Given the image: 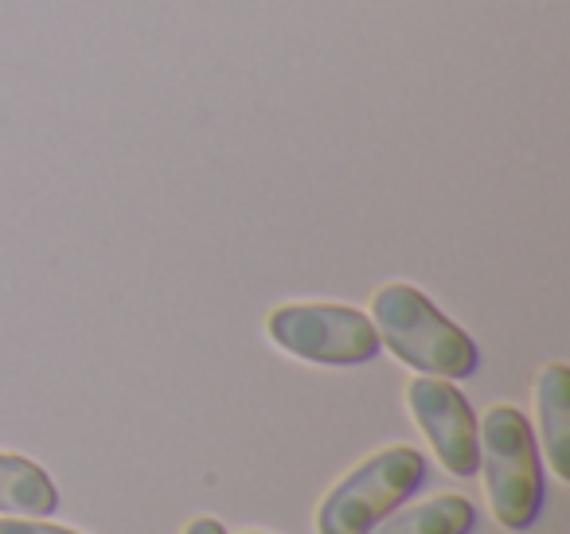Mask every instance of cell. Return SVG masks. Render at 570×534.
<instances>
[{
	"label": "cell",
	"instance_id": "obj_1",
	"mask_svg": "<svg viewBox=\"0 0 570 534\" xmlns=\"http://www.w3.org/2000/svg\"><path fill=\"white\" fill-rule=\"evenodd\" d=\"M372 324L380 347H387L399 363L414 367L419 375L438 378H469L481 367V352L461 324H453L422 289L406 281L383 285L372 297Z\"/></svg>",
	"mask_w": 570,
	"mask_h": 534
},
{
	"label": "cell",
	"instance_id": "obj_2",
	"mask_svg": "<svg viewBox=\"0 0 570 534\" xmlns=\"http://www.w3.org/2000/svg\"><path fill=\"white\" fill-rule=\"evenodd\" d=\"M481 461L484 503L504 531H528L543 507V461H539L535 429L508 402L484 409L481 422Z\"/></svg>",
	"mask_w": 570,
	"mask_h": 534
},
{
	"label": "cell",
	"instance_id": "obj_3",
	"mask_svg": "<svg viewBox=\"0 0 570 534\" xmlns=\"http://www.w3.org/2000/svg\"><path fill=\"white\" fill-rule=\"evenodd\" d=\"M426 479V461L414 445H387L360 461L317 507V534H367L380 518L403 507Z\"/></svg>",
	"mask_w": 570,
	"mask_h": 534
},
{
	"label": "cell",
	"instance_id": "obj_4",
	"mask_svg": "<svg viewBox=\"0 0 570 534\" xmlns=\"http://www.w3.org/2000/svg\"><path fill=\"white\" fill-rule=\"evenodd\" d=\"M266 336L285 355L317 367H360L380 355V336L367 313L352 305H277L266 316Z\"/></svg>",
	"mask_w": 570,
	"mask_h": 534
},
{
	"label": "cell",
	"instance_id": "obj_5",
	"mask_svg": "<svg viewBox=\"0 0 570 534\" xmlns=\"http://www.w3.org/2000/svg\"><path fill=\"white\" fill-rule=\"evenodd\" d=\"M406 409L419 422L422 437L430 441L434 456L450 476H476L481 461V425L469 406V398L438 375H419L406 383Z\"/></svg>",
	"mask_w": 570,
	"mask_h": 534
},
{
	"label": "cell",
	"instance_id": "obj_6",
	"mask_svg": "<svg viewBox=\"0 0 570 534\" xmlns=\"http://www.w3.org/2000/svg\"><path fill=\"white\" fill-rule=\"evenodd\" d=\"M535 417L547 468L559 484L570 479V370L567 363H547L535 375Z\"/></svg>",
	"mask_w": 570,
	"mask_h": 534
},
{
	"label": "cell",
	"instance_id": "obj_7",
	"mask_svg": "<svg viewBox=\"0 0 570 534\" xmlns=\"http://www.w3.org/2000/svg\"><path fill=\"white\" fill-rule=\"evenodd\" d=\"M59 507L56 479L20 453H0V515L48 518Z\"/></svg>",
	"mask_w": 570,
	"mask_h": 534
},
{
	"label": "cell",
	"instance_id": "obj_8",
	"mask_svg": "<svg viewBox=\"0 0 570 534\" xmlns=\"http://www.w3.org/2000/svg\"><path fill=\"white\" fill-rule=\"evenodd\" d=\"M473 523H476L473 503L465 495L442 492L414 503V507H395L367 534H469Z\"/></svg>",
	"mask_w": 570,
	"mask_h": 534
},
{
	"label": "cell",
	"instance_id": "obj_9",
	"mask_svg": "<svg viewBox=\"0 0 570 534\" xmlns=\"http://www.w3.org/2000/svg\"><path fill=\"white\" fill-rule=\"evenodd\" d=\"M0 534H79L71 526L48 523V518H20V515H4L0 518Z\"/></svg>",
	"mask_w": 570,
	"mask_h": 534
},
{
	"label": "cell",
	"instance_id": "obj_10",
	"mask_svg": "<svg viewBox=\"0 0 570 534\" xmlns=\"http://www.w3.org/2000/svg\"><path fill=\"white\" fill-rule=\"evenodd\" d=\"M184 534H227V526H223L219 518H212V515H196L188 526H184Z\"/></svg>",
	"mask_w": 570,
	"mask_h": 534
},
{
	"label": "cell",
	"instance_id": "obj_11",
	"mask_svg": "<svg viewBox=\"0 0 570 534\" xmlns=\"http://www.w3.org/2000/svg\"><path fill=\"white\" fill-rule=\"evenodd\" d=\"M246 534H262V531H246Z\"/></svg>",
	"mask_w": 570,
	"mask_h": 534
}]
</instances>
